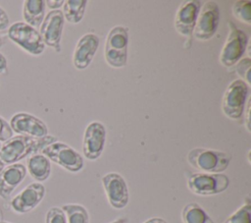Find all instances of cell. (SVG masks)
<instances>
[{
  "label": "cell",
  "instance_id": "cell-1",
  "mask_svg": "<svg viewBox=\"0 0 251 223\" xmlns=\"http://www.w3.org/2000/svg\"><path fill=\"white\" fill-rule=\"evenodd\" d=\"M55 141L57 138L49 135L40 139L21 135L12 137L0 148V160L9 165L17 163Z\"/></svg>",
  "mask_w": 251,
  "mask_h": 223
},
{
  "label": "cell",
  "instance_id": "cell-2",
  "mask_svg": "<svg viewBox=\"0 0 251 223\" xmlns=\"http://www.w3.org/2000/svg\"><path fill=\"white\" fill-rule=\"evenodd\" d=\"M231 160L229 153L204 148H192L187 154L188 163L202 173H223L227 169Z\"/></svg>",
  "mask_w": 251,
  "mask_h": 223
},
{
  "label": "cell",
  "instance_id": "cell-3",
  "mask_svg": "<svg viewBox=\"0 0 251 223\" xmlns=\"http://www.w3.org/2000/svg\"><path fill=\"white\" fill-rule=\"evenodd\" d=\"M128 28L116 26L110 29L105 40L104 56L108 65L123 68L127 62Z\"/></svg>",
  "mask_w": 251,
  "mask_h": 223
},
{
  "label": "cell",
  "instance_id": "cell-4",
  "mask_svg": "<svg viewBox=\"0 0 251 223\" xmlns=\"http://www.w3.org/2000/svg\"><path fill=\"white\" fill-rule=\"evenodd\" d=\"M248 94L249 85L240 79L233 80L223 95L222 110L224 114L231 120H240L243 117Z\"/></svg>",
  "mask_w": 251,
  "mask_h": 223
},
{
  "label": "cell",
  "instance_id": "cell-5",
  "mask_svg": "<svg viewBox=\"0 0 251 223\" xmlns=\"http://www.w3.org/2000/svg\"><path fill=\"white\" fill-rule=\"evenodd\" d=\"M229 186V179L223 173H192L187 177V188L197 195L208 196L224 193Z\"/></svg>",
  "mask_w": 251,
  "mask_h": 223
},
{
  "label": "cell",
  "instance_id": "cell-6",
  "mask_svg": "<svg viewBox=\"0 0 251 223\" xmlns=\"http://www.w3.org/2000/svg\"><path fill=\"white\" fill-rule=\"evenodd\" d=\"M247 42V34L232 22H228V34L221 50L219 57L220 63L226 68L234 66L241 58H243Z\"/></svg>",
  "mask_w": 251,
  "mask_h": 223
},
{
  "label": "cell",
  "instance_id": "cell-7",
  "mask_svg": "<svg viewBox=\"0 0 251 223\" xmlns=\"http://www.w3.org/2000/svg\"><path fill=\"white\" fill-rule=\"evenodd\" d=\"M8 37L31 55H40L45 49L39 31L25 22L12 24L8 28Z\"/></svg>",
  "mask_w": 251,
  "mask_h": 223
},
{
  "label": "cell",
  "instance_id": "cell-8",
  "mask_svg": "<svg viewBox=\"0 0 251 223\" xmlns=\"http://www.w3.org/2000/svg\"><path fill=\"white\" fill-rule=\"evenodd\" d=\"M40 151L49 160L69 172L76 173L83 168L82 156L67 143L55 141L46 145Z\"/></svg>",
  "mask_w": 251,
  "mask_h": 223
},
{
  "label": "cell",
  "instance_id": "cell-9",
  "mask_svg": "<svg viewBox=\"0 0 251 223\" xmlns=\"http://www.w3.org/2000/svg\"><path fill=\"white\" fill-rule=\"evenodd\" d=\"M220 23V8L215 1L201 5L192 36L198 40H209L216 33Z\"/></svg>",
  "mask_w": 251,
  "mask_h": 223
},
{
  "label": "cell",
  "instance_id": "cell-10",
  "mask_svg": "<svg viewBox=\"0 0 251 223\" xmlns=\"http://www.w3.org/2000/svg\"><path fill=\"white\" fill-rule=\"evenodd\" d=\"M107 199L115 209L125 208L129 200V193L124 177L116 172L105 174L101 179Z\"/></svg>",
  "mask_w": 251,
  "mask_h": 223
},
{
  "label": "cell",
  "instance_id": "cell-11",
  "mask_svg": "<svg viewBox=\"0 0 251 223\" xmlns=\"http://www.w3.org/2000/svg\"><path fill=\"white\" fill-rule=\"evenodd\" d=\"M65 19L61 10H52L47 13L41 26L39 34L45 44L53 48L56 52H61V38L64 28Z\"/></svg>",
  "mask_w": 251,
  "mask_h": 223
},
{
  "label": "cell",
  "instance_id": "cell-12",
  "mask_svg": "<svg viewBox=\"0 0 251 223\" xmlns=\"http://www.w3.org/2000/svg\"><path fill=\"white\" fill-rule=\"evenodd\" d=\"M106 128L98 121H93L87 125L83 134L82 151L88 160L98 159L105 146Z\"/></svg>",
  "mask_w": 251,
  "mask_h": 223
},
{
  "label": "cell",
  "instance_id": "cell-13",
  "mask_svg": "<svg viewBox=\"0 0 251 223\" xmlns=\"http://www.w3.org/2000/svg\"><path fill=\"white\" fill-rule=\"evenodd\" d=\"M45 193L46 189L41 183H31L12 198L11 207L17 213H27L42 201Z\"/></svg>",
  "mask_w": 251,
  "mask_h": 223
},
{
  "label": "cell",
  "instance_id": "cell-14",
  "mask_svg": "<svg viewBox=\"0 0 251 223\" xmlns=\"http://www.w3.org/2000/svg\"><path fill=\"white\" fill-rule=\"evenodd\" d=\"M12 131L21 136L31 138H44L48 136L46 124L39 118L25 112H19L13 115L10 120Z\"/></svg>",
  "mask_w": 251,
  "mask_h": 223
},
{
  "label": "cell",
  "instance_id": "cell-15",
  "mask_svg": "<svg viewBox=\"0 0 251 223\" xmlns=\"http://www.w3.org/2000/svg\"><path fill=\"white\" fill-rule=\"evenodd\" d=\"M200 7L201 3L198 0L183 1L176 13L175 28L185 38L192 37Z\"/></svg>",
  "mask_w": 251,
  "mask_h": 223
},
{
  "label": "cell",
  "instance_id": "cell-16",
  "mask_svg": "<svg viewBox=\"0 0 251 223\" xmlns=\"http://www.w3.org/2000/svg\"><path fill=\"white\" fill-rule=\"evenodd\" d=\"M99 46V37L94 33L83 34L75 44L73 64L76 70L86 69L93 60Z\"/></svg>",
  "mask_w": 251,
  "mask_h": 223
},
{
  "label": "cell",
  "instance_id": "cell-17",
  "mask_svg": "<svg viewBox=\"0 0 251 223\" xmlns=\"http://www.w3.org/2000/svg\"><path fill=\"white\" fill-rule=\"evenodd\" d=\"M25 176L26 167L22 163H14L5 167L0 172V197L8 199Z\"/></svg>",
  "mask_w": 251,
  "mask_h": 223
},
{
  "label": "cell",
  "instance_id": "cell-18",
  "mask_svg": "<svg viewBox=\"0 0 251 223\" xmlns=\"http://www.w3.org/2000/svg\"><path fill=\"white\" fill-rule=\"evenodd\" d=\"M46 4L43 0H25L23 4V18L25 23L34 28H39L45 18Z\"/></svg>",
  "mask_w": 251,
  "mask_h": 223
},
{
  "label": "cell",
  "instance_id": "cell-19",
  "mask_svg": "<svg viewBox=\"0 0 251 223\" xmlns=\"http://www.w3.org/2000/svg\"><path fill=\"white\" fill-rule=\"evenodd\" d=\"M26 171L38 183L44 182L51 174L50 160L42 153H34L27 159Z\"/></svg>",
  "mask_w": 251,
  "mask_h": 223
},
{
  "label": "cell",
  "instance_id": "cell-20",
  "mask_svg": "<svg viewBox=\"0 0 251 223\" xmlns=\"http://www.w3.org/2000/svg\"><path fill=\"white\" fill-rule=\"evenodd\" d=\"M183 223H215L206 210L197 202L185 204L181 210Z\"/></svg>",
  "mask_w": 251,
  "mask_h": 223
},
{
  "label": "cell",
  "instance_id": "cell-21",
  "mask_svg": "<svg viewBox=\"0 0 251 223\" xmlns=\"http://www.w3.org/2000/svg\"><path fill=\"white\" fill-rule=\"evenodd\" d=\"M86 0H67L63 4L64 19L71 24H78L85 13Z\"/></svg>",
  "mask_w": 251,
  "mask_h": 223
},
{
  "label": "cell",
  "instance_id": "cell-22",
  "mask_svg": "<svg viewBox=\"0 0 251 223\" xmlns=\"http://www.w3.org/2000/svg\"><path fill=\"white\" fill-rule=\"evenodd\" d=\"M61 208L66 214L67 223H89V214L83 205L67 203Z\"/></svg>",
  "mask_w": 251,
  "mask_h": 223
},
{
  "label": "cell",
  "instance_id": "cell-23",
  "mask_svg": "<svg viewBox=\"0 0 251 223\" xmlns=\"http://www.w3.org/2000/svg\"><path fill=\"white\" fill-rule=\"evenodd\" d=\"M224 223H251V201L249 197H246L245 202Z\"/></svg>",
  "mask_w": 251,
  "mask_h": 223
},
{
  "label": "cell",
  "instance_id": "cell-24",
  "mask_svg": "<svg viewBox=\"0 0 251 223\" xmlns=\"http://www.w3.org/2000/svg\"><path fill=\"white\" fill-rule=\"evenodd\" d=\"M232 13L237 20L247 25L251 24V2L250 1H246V0L235 1L232 5Z\"/></svg>",
  "mask_w": 251,
  "mask_h": 223
},
{
  "label": "cell",
  "instance_id": "cell-25",
  "mask_svg": "<svg viewBox=\"0 0 251 223\" xmlns=\"http://www.w3.org/2000/svg\"><path fill=\"white\" fill-rule=\"evenodd\" d=\"M250 70H251V60L249 57H243L235 64V73L241 78L240 80L245 82L248 85L251 83Z\"/></svg>",
  "mask_w": 251,
  "mask_h": 223
},
{
  "label": "cell",
  "instance_id": "cell-26",
  "mask_svg": "<svg viewBox=\"0 0 251 223\" xmlns=\"http://www.w3.org/2000/svg\"><path fill=\"white\" fill-rule=\"evenodd\" d=\"M45 223H67L66 214L61 207L53 206L46 212Z\"/></svg>",
  "mask_w": 251,
  "mask_h": 223
},
{
  "label": "cell",
  "instance_id": "cell-27",
  "mask_svg": "<svg viewBox=\"0 0 251 223\" xmlns=\"http://www.w3.org/2000/svg\"><path fill=\"white\" fill-rule=\"evenodd\" d=\"M13 137V131L8 123L7 120H5L3 117L0 116V142L1 141H7Z\"/></svg>",
  "mask_w": 251,
  "mask_h": 223
},
{
  "label": "cell",
  "instance_id": "cell-28",
  "mask_svg": "<svg viewBox=\"0 0 251 223\" xmlns=\"http://www.w3.org/2000/svg\"><path fill=\"white\" fill-rule=\"evenodd\" d=\"M10 27V20L6 11L0 6V30H5Z\"/></svg>",
  "mask_w": 251,
  "mask_h": 223
},
{
  "label": "cell",
  "instance_id": "cell-29",
  "mask_svg": "<svg viewBox=\"0 0 251 223\" xmlns=\"http://www.w3.org/2000/svg\"><path fill=\"white\" fill-rule=\"evenodd\" d=\"M249 110H250V100H247L246 106H245V110L243 113V120L245 121V126L248 132H250V120H249Z\"/></svg>",
  "mask_w": 251,
  "mask_h": 223
},
{
  "label": "cell",
  "instance_id": "cell-30",
  "mask_svg": "<svg viewBox=\"0 0 251 223\" xmlns=\"http://www.w3.org/2000/svg\"><path fill=\"white\" fill-rule=\"evenodd\" d=\"M45 4L48 8L51 9V11L58 10V8L63 6L64 0H47V1H45Z\"/></svg>",
  "mask_w": 251,
  "mask_h": 223
},
{
  "label": "cell",
  "instance_id": "cell-31",
  "mask_svg": "<svg viewBox=\"0 0 251 223\" xmlns=\"http://www.w3.org/2000/svg\"><path fill=\"white\" fill-rule=\"evenodd\" d=\"M7 67L8 63L6 57L2 53H0V75L5 74L7 72Z\"/></svg>",
  "mask_w": 251,
  "mask_h": 223
},
{
  "label": "cell",
  "instance_id": "cell-32",
  "mask_svg": "<svg viewBox=\"0 0 251 223\" xmlns=\"http://www.w3.org/2000/svg\"><path fill=\"white\" fill-rule=\"evenodd\" d=\"M143 223H168V222L161 217H152L145 220Z\"/></svg>",
  "mask_w": 251,
  "mask_h": 223
},
{
  "label": "cell",
  "instance_id": "cell-33",
  "mask_svg": "<svg viewBox=\"0 0 251 223\" xmlns=\"http://www.w3.org/2000/svg\"><path fill=\"white\" fill-rule=\"evenodd\" d=\"M110 223H128V219L126 217H119Z\"/></svg>",
  "mask_w": 251,
  "mask_h": 223
},
{
  "label": "cell",
  "instance_id": "cell-34",
  "mask_svg": "<svg viewBox=\"0 0 251 223\" xmlns=\"http://www.w3.org/2000/svg\"><path fill=\"white\" fill-rule=\"evenodd\" d=\"M4 168H5V164H4V162H3L2 160H0V172H1Z\"/></svg>",
  "mask_w": 251,
  "mask_h": 223
},
{
  "label": "cell",
  "instance_id": "cell-35",
  "mask_svg": "<svg viewBox=\"0 0 251 223\" xmlns=\"http://www.w3.org/2000/svg\"><path fill=\"white\" fill-rule=\"evenodd\" d=\"M4 45V40H3V37L0 35V49L3 47Z\"/></svg>",
  "mask_w": 251,
  "mask_h": 223
},
{
  "label": "cell",
  "instance_id": "cell-36",
  "mask_svg": "<svg viewBox=\"0 0 251 223\" xmlns=\"http://www.w3.org/2000/svg\"><path fill=\"white\" fill-rule=\"evenodd\" d=\"M0 223H11V222H8V221H0Z\"/></svg>",
  "mask_w": 251,
  "mask_h": 223
},
{
  "label": "cell",
  "instance_id": "cell-37",
  "mask_svg": "<svg viewBox=\"0 0 251 223\" xmlns=\"http://www.w3.org/2000/svg\"><path fill=\"white\" fill-rule=\"evenodd\" d=\"M1 146H2V144H1V142H0V148H1Z\"/></svg>",
  "mask_w": 251,
  "mask_h": 223
}]
</instances>
